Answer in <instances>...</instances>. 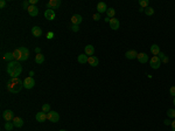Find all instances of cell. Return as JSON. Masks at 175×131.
<instances>
[{"mask_svg": "<svg viewBox=\"0 0 175 131\" xmlns=\"http://www.w3.org/2000/svg\"><path fill=\"white\" fill-rule=\"evenodd\" d=\"M6 88L11 94H18L21 91V89L24 88V81L19 79V77H12L6 84Z\"/></svg>", "mask_w": 175, "mask_h": 131, "instance_id": "1", "label": "cell"}, {"mask_svg": "<svg viewBox=\"0 0 175 131\" xmlns=\"http://www.w3.org/2000/svg\"><path fill=\"white\" fill-rule=\"evenodd\" d=\"M7 74L12 77H19V75L22 73V66L19 63V61H12L7 64Z\"/></svg>", "mask_w": 175, "mask_h": 131, "instance_id": "2", "label": "cell"}, {"mask_svg": "<svg viewBox=\"0 0 175 131\" xmlns=\"http://www.w3.org/2000/svg\"><path fill=\"white\" fill-rule=\"evenodd\" d=\"M47 119L48 121H50V122L52 123H57L59 122V119H60V115H59V112H56V111H49L48 114H47Z\"/></svg>", "mask_w": 175, "mask_h": 131, "instance_id": "3", "label": "cell"}, {"mask_svg": "<svg viewBox=\"0 0 175 131\" xmlns=\"http://www.w3.org/2000/svg\"><path fill=\"white\" fill-rule=\"evenodd\" d=\"M61 6V0H49L47 2V8L48 9H57L59 7Z\"/></svg>", "mask_w": 175, "mask_h": 131, "instance_id": "4", "label": "cell"}, {"mask_svg": "<svg viewBox=\"0 0 175 131\" xmlns=\"http://www.w3.org/2000/svg\"><path fill=\"white\" fill-rule=\"evenodd\" d=\"M149 64H151V67L153 69H159L160 66H161V60L158 56H152L151 60H149Z\"/></svg>", "mask_w": 175, "mask_h": 131, "instance_id": "5", "label": "cell"}, {"mask_svg": "<svg viewBox=\"0 0 175 131\" xmlns=\"http://www.w3.org/2000/svg\"><path fill=\"white\" fill-rule=\"evenodd\" d=\"M34 85H35V80L33 79V77L28 76V77H26V79H25L24 87L26 88V89H32V88H34Z\"/></svg>", "mask_w": 175, "mask_h": 131, "instance_id": "6", "label": "cell"}, {"mask_svg": "<svg viewBox=\"0 0 175 131\" xmlns=\"http://www.w3.org/2000/svg\"><path fill=\"white\" fill-rule=\"evenodd\" d=\"M2 118H4L6 122H9V121H13V118H14V114H13V111L12 110H9V109H7V110H5L4 112H2Z\"/></svg>", "mask_w": 175, "mask_h": 131, "instance_id": "7", "label": "cell"}, {"mask_svg": "<svg viewBox=\"0 0 175 131\" xmlns=\"http://www.w3.org/2000/svg\"><path fill=\"white\" fill-rule=\"evenodd\" d=\"M138 54L139 53H137V50L131 49V50H127V52L125 53V56H126V59H129V60H134V59L138 57Z\"/></svg>", "mask_w": 175, "mask_h": 131, "instance_id": "8", "label": "cell"}, {"mask_svg": "<svg viewBox=\"0 0 175 131\" xmlns=\"http://www.w3.org/2000/svg\"><path fill=\"white\" fill-rule=\"evenodd\" d=\"M20 50H21V60L20 61H26L29 57V50L26 47H20Z\"/></svg>", "mask_w": 175, "mask_h": 131, "instance_id": "9", "label": "cell"}, {"mask_svg": "<svg viewBox=\"0 0 175 131\" xmlns=\"http://www.w3.org/2000/svg\"><path fill=\"white\" fill-rule=\"evenodd\" d=\"M119 26H120V22H119L118 19H114V18L110 19V27H111L113 31H117V29L119 28Z\"/></svg>", "mask_w": 175, "mask_h": 131, "instance_id": "10", "label": "cell"}, {"mask_svg": "<svg viewBox=\"0 0 175 131\" xmlns=\"http://www.w3.org/2000/svg\"><path fill=\"white\" fill-rule=\"evenodd\" d=\"M82 21H83V18H82V15H79V14H74V15L71 17L72 25H76V26H78Z\"/></svg>", "mask_w": 175, "mask_h": 131, "instance_id": "11", "label": "cell"}, {"mask_svg": "<svg viewBox=\"0 0 175 131\" xmlns=\"http://www.w3.org/2000/svg\"><path fill=\"white\" fill-rule=\"evenodd\" d=\"M27 11H28V14L31 17H36L37 14H39V8H37L35 5H31V6L28 7V9H27Z\"/></svg>", "mask_w": 175, "mask_h": 131, "instance_id": "12", "label": "cell"}, {"mask_svg": "<svg viewBox=\"0 0 175 131\" xmlns=\"http://www.w3.org/2000/svg\"><path fill=\"white\" fill-rule=\"evenodd\" d=\"M44 18H46L47 20H54L55 18H56V14H55V11H52V9H47L46 12H44Z\"/></svg>", "mask_w": 175, "mask_h": 131, "instance_id": "13", "label": "cell"}, {"mask_svg": "<svg viewBox=\"0 0 175 131\" xmlns=\"http://www.w3.org/2000/svg\"><path fill=\"white\" fill-rule=\"evenodd\" d=\"M35 118H36L37 122L43 123L44 121L47 119V114H46V112H43V111H40V112H37V114L35 115Z\"/></svg>", "mask_w": 175, "mask_h": 131, "instance_id": "14", "label": "cell"}, {"mask_svg": "<svg viewBox=\"0 0 175 131\" xmlns=\"http://www.w3.org/2000/svg\"><path fill=\"white\" fill-rule=\"evenodd\" d=\"M84 54H86L87 56H94V53H95V48L92 45H86L85 47H84Z\"/></svg>", "mask_w": 175, "mask_h": 131, "instance_id": "15", "label": "cell"}, {"mask_svg": "<svg viewBox=\"0 0 175 131\" xmlns=\"http://www.w3.org/2000/svg\"><path fill=\"white\" fill-rule=\"evenodd\" d=\"M137 59H138V61L140 63H146V62L148 61V55H147L146 53H139Z\"/></svg>", "mask_w": 175, "mask_h": 131, "instance_id": "16", "label": "cell"}, {"mask_svg": "<svg viewBox=\"0 0 175 131\" xmlns=\"http://www.w3.org/2000/svg\"><path fill=\"white\" fill-rule=\"evenodd\" d=\"M87 63L91 66V67H97L99 63V60H98V57H96V56H89Z\"/></svg>", "mask_w": 175, "mask_h": 131, "instance_id": "17", "label": "cell"}, {"mask_svg": "<svg viewBox=\"0 0 175 131\" xmlns=\"http://www.w3.org/2000/svg\"><path fill=\"white\" fill-rule=\"evenodd\" d=\"M97 11H98L99 14L104 13V12L107 11V6L105 2H98V5H97Z\"/></svg>", "mask_w": 175, "mask_h": 131, "instance_id": "18", "label": "cell"}, {"mask_svg": "<svg viewBox=\"0 0 175 131\" xmlns=\"http://www.w3.org/2000/svg\"><path fill=\"white\" fill-rule=\"evenodd\" d=\"M32 34H33L35 37L41 36V35H42V29L40 28L39 26H34L33 28H32Z\"/></svg>", "mask_w": 175, "mask_h": 131, "instance_id": "19", "label": "cell"}, {"mask_svg": "<svg viewBox=\"0 0 175 131\" xmlns=\"http://www.w3.org/2000/svg\"><path fill=\"white\" fill-rule=\"evenodd\" d=\"M13 124L15 128H21L24 127V119L20 117H14L13 118Z\"/></svg>", "mask_w": 175, "mask_h": 131, "instance_id": "20", "label": "cell"}, {"mask_svg": "<svg viewBox=\"0 0 175 131\" xmlns=\"http://www.w3.org/2000/svg\"><path fill=\"white\" fill-rule=\"evenodd\" d=\"M160 47L158 46V45H152L151 46V53L153 54V56H158V55L160 54Z\"/></svg>", "mask_w": 175, "mask_h": 131, "instance_id": "21", "label": "cell"}, {"mask_svg": "<svg viewBox=\"0 0 175 131\" xmlns=\"http://www.w3.org/2000/svg\"><path fill=\"white\" fill-rule=\"evenodd\" d=\"M87 60H89V56H87L86 54H81V55H78V57H77V61L79 62V63H86L87 62Z\"/></svg>", "mask_w": 175, "mask_h": 131, "instance_id": "22", "label": "cell"}, {"mask_svg": "<svg viewBox=\"0 0 175 131\" xmlns=\"http://www.w3.org/2000/svg\"><path fill=\"white\" fill-rule=\"evenodd\" d=\"M13 56H14V60H15V61H20V60H21V50H20V48H16L14 50Z\"/></svg>", "mask_w": 175, "mask_h": 131, "instance_id": "23", "label": "cell"}, {"mask_svg": "<svg viewBox=\"0 0 175 131\" xmlns=\"http://www.w3.org/2000/svg\"><path fill=\"white\" fill-rule=\"evenodd\" d=\"M35 62H36L37 64H41L44 62V55L43 54H36V56H35Z\"/></svg>", "mask_w": 175, "mask_h": 131, "instance_id": "24", "label": "cell"}, {"mask_svg": "<svg viewBox=\"0 0 175 131\" xmlns=\"http://www.w3.org/2000/svg\"><path fill=\"white\" fill-rule=\"evenodd\" d=\"M4 59L7 60V61H9V62L15 61V60H14V56H13V53H6V54L4 55Z\"/></svg>", "mask_w": 175, "mask_h": 131, "instance_id": "25", "label": "cell"}, {"mask_svg": "<svg viewBox=\"0 0 175 131\" xmlns=\"http://www.w3.org/2000/svg\"><path fill=\"white\" fill-rule=\"evenodd\" d=\"M106 14H107V18H110V19H112V18L114 17V14H116V11H114V8H112V7H110V8H107V11H106Z\"/></svg>", "mask_w": 175, "mask_h": 131, "instance_id": "26", "label": "cell"}, {"mask_svg": "<svg viewBox=\"0 0 175 131\" xmlns=\"http://www.w3.org/2000/svg\"><path fill=\"white\" fill-rule=\"evenodd\" d=\"M42 111L46 112V114H48V112L50 111V104H48V103H44V104L42 105Z\"/></svg>", "mask_w": 175, "mask_h": 131, "instance_id": "27", "label": "cell"}, {"mask_svg": "<svg viewBox=\"0 0 175 131\" xmlns=\"http://www.w3.org/2000/svg\"><path fill=\"white\" fill-rule=\"evenodd\" d=\"M139 5H140V7L141 8H147L148 7V0H140L139 1Z\"/></svg>", "mask_w": 175, "mask_h": 131, "instance_id": "28", "label": "cell"}, {"mask_svg": "<svg viewBox=\"0 0 175 131\" xmlns=\"http://www.w3.org/2000/svg\"><path fill=\"white\" fill-rule=\"evenodd\" d=\"M13 128H14L13 123H11V122H6V123H5V129H6L7 131H12V130H13Z\"/></svg>", "mask_w": 175, "mask_h": 131, "instance_id": "29", "label": "cell"}, {"mask_svg": "<svg viewBox=\"0 0 175 131\" xmlns=\"http://www.w3.org/2000/svg\"><path fill=\"white\" fill-rule=\"evenodd\" d=\"M145 13H146V15H153L154 14V8H152V7H147V8H145Z\"/></svg>", "mask_w": 175, "mask_h": 131, "instance_id": "30", "label": "cell"}, {"mask_svg": "<svg viewBox=\"0 0 175 131\" xmlns=\"http://www.w3.org/2000/svg\"><path fill=\"white\" fill-rule=\"evenodd\" d=\"M167 116L171 118H175V109H168L167 110Z\"/></svg>", "mask_w": 175, "mask_h": 131, "instance_id": "31", "label": "cell"}, {"mask_svg": "<svg viewBox=\"0 0 175 131\" xmlns=\"http://www.w3.org/2000/svg\"><path fill=\"white\" fill-rule=\"evenodd\" d=\"M31 6V4H29V1H24L22 2V7H24L25 9H28V7Z\"/></svg>", "mask_w": 175, "mask_h": 131, "instance_id": "32", "label": "cell"}, {"mask_svg": "<svg viewBox=\"0 0 175 131\" xmlns=\"http://www.w3.org/2000/svg\"><path fill=\"white\" fill-rule=\"evenodd\" d=\"M169 94H171L173 97H175V85L171 87V89H169Z\"/></svg>", "mask_w": 175, "mask_h": 131, "instance_id": "33", "label": "cell"}, {"mask_svg": "<svg viewBox=\"0 0 175 131\" xmlns=\"http://www.w3.org/2000/svg\"><path fill=\"white\" fill-rule=\"evenodd\" d=\"M92 18H94V20L98 21V20L101 19V14H99V13H96V14H94V15H92Z\"/></svg>", "mask_w": 175, "mask_h": 131, "instance_id": "34", "label": "cell"}, {"mask_svg": "<svg viewBox=\"0 0 175 131\" xmlns=\"http://www.w3.org/2000/svg\"><path fill=\"white\" fill-rule=\"evenodd\" d=\"M71 29H72V32H78V31H79V27L76 26V25H72V26H71Z\"/></svg>", "mask_w": 175, "mask_h": 131, "instance_id": "35", "label": "cell"}, {"mask_svg": "<svg viewBox=\"0 0 175 131\" xmlns=\"http://www.w3.org/2000/svg\"><path fill=\"white\" fill-rule=\"evenodd\" d=\"M52 37H54V33H52V32L47 33V39H52Z\"/></svg>", "mask_w": 175, "mask_h": 131, "instance_id": "36", "label": "cell"}, {"mask_svg": "<svg viewBox=\"0 0 175 131\" xmlns=\"http://www.w3.org/2000/svg\"><path fill=\"white\" fill-rule=\"evenodd\" d=\"M158 57H159V59H160V60H161V61H162V60H164L165 57H166V55H165L164 53H161V52H160V54L158 55Z\"/></svg>", "mask_w": 175, "mask_h": 131, "instance_id": "37", "label": "cell"}, {"mask_svg": "<svg viewBox=\"0 0 175 131\" xmlns=\"http://www.w3.org/2000/svg\"><path fill=\"white\" fill-rule=\"evenodd\" d=\"M5 6H6V1H5V0H1V1H0V8H4Z\"/></svg>", "mask_w": 175, "mask_h": 131, "instance_id": "38", "label": "cell"}, {"mask_svg": "<svg viewBox=\"0 0 175 131\" xmlns=\"http://www.w3.org/2000/svg\"><path fill=\"white\" fill-rule=\"evenodd\" d=\"M164 123H165V125H171V124H172V121H169V119H165V121H164Z\"/></svg>", "mask_w": 175, "mask_h": 131, "instance_id": "39", "label": "cell"}, {"mask_svg": "<svg viewBox=\"0 0 175 131\" xmlns=\"http://www.w3.org/2000/svg\"><path fill=\"white\" fill-rule=\"evenodd\" d=\"M171 127H172V130H173V131H175V119L173 121V122H172Z\"/></svg>", "mask_w": 175, "mask_h": 131, "instance_id": "40", "label": "cell"}, {"mask_svg": "<svg viewBox=\"0 0 175 131\" xmlns=\"http://www.w3.org/2000/svg\"><path fill=\"white\" fill-rule=\"evenodd\" d=\"M35 52H36V54H41V48L36 47V48H35Z\"/></svg>", "mask_w": 175, "mask_h": 131, "instance_id": "41", "label": "cell"}, {"mask_svg": "<svg viewBox=\"0 0 175 131\" xmlns=\"http://www.w3.org/2000/svg\"><path fill=\"white\" fill-rule=\"evenodd\" d=\"M37 1H39V0H31V1H29V4H31V5H36Z\"/></svg>", "mask_w": 175, "mask_h": 131, "instance_id": "42", "label": "cell"}, {"mask_svg": "<svg viewBox=\"0 0 175 131\" xmlns=\"http://www.w3.org/2000/svg\"><path fill=\"white\" fill-rule=\"evenodd\" d=\"M168 61H169V60H168V57H167V56L165 57L164 60H162V62H165V63H167V62H168Z\"/></svg>", "mask_w": 175, "mask_h": 131, "instance_id": "43", "label": "cell"}, {"mask_svg": "<svg viewBox=\"0 0 175 131\" xmlns=\"http://www.w3.org/2000/svg\"><path fill=\"white\" fill-rule=\"evenodd\" d=\"M29 75H31V77H33V75H34V72H33V70H32V72L29 73Z\"/></svg>", "mask_w": 175, "mask_h": 131, "instance_id": "44", "label": "cell"}, {"mask_svg": "<svg viewBox=\"0 0 175 131\" xmlns=\"http://www.w3.org/2000/svg\"><path fill=\"white\" fill-rule=\"evenodd\" d=\"M173 104L175 105V97H174V101H173Z\"/></svg>", "mask_w": 175, "mask_h": 131, "instance_id": "45", "label": "cell"}, {"mask_svg": "<svg viewBox=\"0 0 175 131\" xmlns=\"http://www.w3.org/2000/svg\"><path fill=\"white\" fill-rule=\"evenodd\" d=\"M60 131H67V130H64V129H62V130H60Z\"/></svg>", "mask_w": 175, "mask_h": 131, "instance_id": "46", "label": "cell"}]
</instances>
